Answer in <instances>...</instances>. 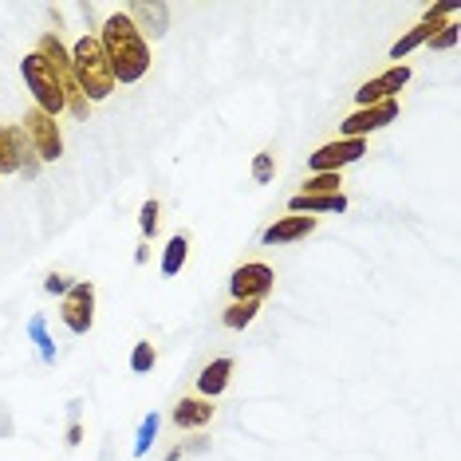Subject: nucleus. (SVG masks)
Returning <instances> with one entry per match:
<instances>
[{"label": "nucleus", "mask_w": 461, "mask_h": 461, "mask_svg": "<svg viewBox=\"0 0 461 461\" xmlns=\"http://www.w3.org/2000/svg\"><path fill=\"white\" fill-rule=\"evenodd\" d=\"M99 44H103V56L111 64V76H114V87H131V83L146 79L150 71V44L142 40V32L131 24L127 13H111L99 28Z\"/></svg>", "instance_id": "f257e3e1"}, {"label": "nucleus", "mask_w": 461, "mask_h": 461, "mask_svg": "<svg viewBox=\"0 0 461 461\" xmlns=\"http://www.w3.org/2000/svg\"><path fill=\"white\" fill-rule=\"evenodd\" d=\"M71 71H76V83H79L83 99H87L91 107L114 95V76H111L107 56H103L99 36H79L76 40V48H71Z\"/></svg>", "instance_id": "f03ea898"}, {"label": "nucleus", "mask_w": 461, "mask_h": 461, "mask_svg": "<svg viewBox=\"0 0 461 461\" xmlns=\"http://www.w3.org/2000/svg\"><path fill=\"white\" fill-rule=\"evenodd\" d=\"M36 56L48 64V71L59 79V87H64V99H68V114H76V119H87L91 114V103L83 99L79 83H76V71H71V48L59 40V32H44L36 40Z\"/></svg>", "instance_id": "7ed1b4c3"}, {"label": "nucleus", "mask_w": 461, "mask_h": 461, "mask_svg": "<svg viewBox=\"0 0 461 461\" xmlns=\"http://www.w3.org/2000/svg\"><path fill=\"white\" fill-rule=\"evenodd\" d=\"M20 76H24V87L32 91L36 107L51 114V119H59V114L68 111V99H64V87H59V79L48 71V64L36 56V51H28L24 59H20Z\"/></svg>", "instance_id": "20e7f679"}, {"label": "nucleus", "mask_w": 461, "mask_h": 461, "mask_svg": "<svg viewBox=\"0 0 461 461\" xmlns=\"http://www.w3.org/2000/svg\"><path fill=\"white\" fill-rule=\"evenodd\" d=\"M20 131H24L28 146H32V154L40 162H59L64 158V134H59V122L44 114L40 107H32L24 114V122H20Z\"/></svg>", "instance_id": "39448f33"}, {"label": "nucleus", "mask_w": 461, "mask_h": 461, "mask_svg": "<svg viewBox=\"0 0 461 461\" xmlns=\"http://www.w3.org/2000/svg\"><path fill=\"white\" fill-rule=\"evenodd\" d=\"M59 320L71 335H87L95 328V285L91 280H76L68 296L59 300Z\"/></svg>", "instance_id": "423d86ee"}, {"label": "nucleus", "mask_w": 461, "mask_h": 461, "mask_svg": "<svg viewBox=\"0 0 461 461\" xmlns=\"http://www.w3.org/2000/svg\"><path fill=\"white\" fill-rule=\"evenodd\" d=\"M272 288H276V272H272L265 260H245V265L233 268V276H229V296L233 300L265 303L272 296Z\"/></svg>", "instance_id": "0eeeda50"}, {"label": "nucleus", "mask_w": 461, "mask_h": 461, "mask_svg": "<svg viewBox=\"0 0 461 461\" xmlns=\"http://www.w3.org/2000/svg\"><path fill=\"white\" fill-rule=\"evenodd\" d=\"M366 154V139H331L320 150L308 154V170L312 174H343V166L363 162Z\"/></svg>", "instance_id": "6e6552de"}, {"label": "nucleus", "mask_w": 461, "mask_h": 461, "mask_svg": "<svg viewBox=\"0 0 461 461\" xmlns=\"http://www.w3.org/2000/svg\"><path fill=\"white\" fill-rule=\"evenodd\" d=\"M398 111H402V103L398 99H386V103H375V107L351 111L348 119L339 122V139H366V134L391 127V122L398 119Z\"/></svg>", "instance_id": "1a4fd4ad"}, {"label": "nucleus", "mask_w": 461, "mask_h": 461, "mask_svg": "<svg viewBox=\"0 0 461 461\" xmlns=\"http://www.w3.org/2000/svg\"><path fill=\"white\" fill-rule=\"evenodd\" d=\"M411 76H414V71L406 68V64L386 68V71H379V76H375V79L359 83V91H355V103H359V107H375V103L398 99V91H402L406 83H411Z\"/></svg>", "instance_id": "9d476101"}, {"label": "nucleus", "mask_w": 461, "mask_h": 461, "mask_svg": "<svg viewBox=\"0 0 461 461\" xmlns=\"http://www.w3.org/2000/svg\"><path fill=\"white\" fill-rule=\"evenodd\" d=\"M122 13L131 16V24L142 32L146 44L170 32V5H166V0H134V5L122 8Z\"/></svg>", "instance_id": "9b49d317"}, {"label": "nucleus", "mask_w": 461, "mask_h": 461, "mask_svg": "<svg viewBox=\"0 0 461 461\" xmlns=\"http://www.w3.org/2000/svg\"><path fill=\"white\" fill-rule=\"evenodd\" d=\"M320 229V217H308V213H288V217H276L265 233H260V240L265 245H292V240H303L312 237Z\"/></svg>", "instance_id": "f8f14e48"}, {"label": "nucleus", "mask_w": 461, "mask_h": 461, "mask_svg": "<svg viewBox=\"0 0 461 461\" xmlns=\"http://www.w3.org/2000/svg\"><path fill=\"white\" fill-rule=\"evenodd\" d=\"M32 154L20 122H0V174H20L24 158Z\"/></svg>", "instance_id": "ddd939ff"}, {"label": "nucleus", "mask_w": 461, "mask_h": 461, "mask_svg": "<svg viewBox=\"0 0 461 461\" xmlns=\"http://www.w3.org/2000/svg\"><path fill=\"white\" fill-rule=\"evenodd\" d=\"M233 371H237V363L229 359V355H221V359H213V363H205L202 375H197V398H209V402H213L217 394H225V386H229V379H233Z\"/></svg>", "instance_id": "4468645a"}, {"label": "nucleus", "mask_w": 461, "mask_h": 461, "mask_svg": "<svg viewBox=\"0 0 461 461\" xmlns=\"http://www.w3.org/2000/svg\"><path fill=\"white\" fill-rule=\"evenodd\" d=\"M213 414H217V406L209 402V398H182V402L170 411V422L177 426V429H202V426H209L213 422Z\"/></svg>", "instance_id": "2eb2a0df"}, {"label": "nucleus", "mask_w": 461, "mask_h": 461, "mask_svg": "<svg viewBox=\"0 0 461 461\" xmlns=\"http://www.w3.org/2000/svg\"><path fill=\"white\" fill-rule=\"evenodd\" d=\"M348 209V194H296L288 197V213H343Z\"/></svg>", "instance_id": "dca6fc26"}, {"label": "nucleus", "mask_w": 461, "mask_h": 461, "mask_svg": "<svg viewBox=\"0 0 461 461\" xmlns=\"http://www.w3.org/2000/svg\"><path fill=\"white\" fill-rule=\"evenodd\" d=\"M185 260H190V237L177 233L166 240V249H162V276H177V272L185 268Z\"/></svg>", "instance_id": "f3484780"}, {"label": "nucleus", "mask_w": 461, "mask_h": 461, "mask_svg": "<svg viewBox=\"0 0 461 461\" xmlns=\"http://www.w3.org/2000/svg\"><path fill=\"white\" fill-rule=\"evenodd\" d=\"M438 28H442V24H429V20H418V24L411 28V32H406L402 40H394V44H391V59H402V56H411V51H414V48H422L426 40L438 32Z\"/></svg>", "instance_id": "a211bd4d"}, {"label": "nucleus", "mask_w": 461, "mask_h": 461, "mask_svg": "<svg viewBox=\"0 0 461 461\" xmlns=\"http://www.w3.org/2000/svg\"><path fill=\"white\" fill-rule=\"evenodd\" d=\"M257 316H260V303H257V300H233V303H229V308L221 312V323H225L229 331H245Z\"/></svg>", "instance_id": "6ab92c4d"}, {"label": "nucleus", "mask_w": 461, "mask_h": 461, "mask_svg": "<svg viewBox=\"0 0 461 461\" xmlns=\"http://www.w3.org/2000/svg\"><path fill=\"white\" fill-rule=\"evenodd\" d=\"M28 335H32L40 359H44L48 366H56L59 355H56V343H51V335H48V320H44V316H32V320H28Z\"/></svg>", "instance_id": "aec40b11"}, {"label": "nucleus", "mask_w": 461, "mask_h": 461, "mask_svg": "<svg viewBox=\"0 0 461 461\" xmlns=\"http://www.w3.org/2000/svg\"><path fill=\"white\" fill-rule=\"evenodd\" d=\"M158 426H162V414H146L142 418V426H139V438H134V457H146L150 454V446H154V438H158Z\"/></svg>", "instance_id": "412c9836"}, {"label": "nucleus", "mask_w": 461, "mask_h": 461, "mask_svg": "<svg viewBox=\"0 0 461 461\" xmlns=\"http://www.w3.org/2000/svg\"><path fill=\"white\" fill-rule=\"evenodd\" d=\"M154 363H158V348H154L150 339H139V343H134V351H131V371H134V375H150Z\"/></svg>", "instance_id": "4be33fe9"}, {"label": "nucleus", "mask_w": 461, "mask_h": 461, "mask_svg": "<svg viewBox=\"0 0 461 461\" xmlns=\"http://www.w3.org/2000/svg\"><path fill=\"white\" fill-rule=\"evenodd\" d=\"M457 40H461V20L454 16V20H446V24L426 40V48L429 51H449V48H457Z\"/></svg>", "instance_id": "5701e85b"}, {"label": "nucleus", "mask_w": 461, "mask_h": 461, "mask_svg": "<svg viewBox=\"0 0 461 461\" xmlns=\"http://www.w3.org/2000/svg\"><path fill=\"white\" fill-rule=\"evenodd\" d=\"M300 194H343V174H308Z\"/></svg>", "instance_id": "b1692460"}, {"label": "nucleus", "mask_w": 461, "mask_h": 461, "mask_svg": "<svg viewBox=\"0 0 461 461\" xmlns=\"http://www.w3.org/2000/svg\"><path fill=\"white\" fill-rule=\"evenodd\" d=\"M158 221H162V205L150 197V202H142V205H139V229H142V237H146V240L158 233Z\"/></svg>", "instance_id": "393cba45"}, {"label": "nucleus", "mask_w": 461, "mask_h": 461, "mask_svg": "<svg viewBox=\"0 0 461 461\" xmlns=\"http://www.w3.org/2000/svg\"><path fill=\"white\" fill-rule=\"evenodd\" d=\"M272 177H276V154H272V150L253 154V182L257 185H268Z\"/></svg>", "instance_id": "a878e982"}, {"label": "nucleus", "mask_w": 461, "mask_h": 461, "mask_svg": "<svg viewBox=\"0 0 461 461\" xmlns=\"http://www.w3.org/2000/svg\"><path fill=\"white\" fill-rule=\"evenodd\" d=\"M71 285H76V280H71V276H64V272H48V280H44V292H48V296H59V300H64Z\"/></svg>", "instance_id": "bb28decb"}, {"label": "nucleus", "mask_w": 461, "mask_h": 461, "mask_svg": "<svg viewBox=\"0 0 461 461\" xmlns=\"http://www.w3.org/2000/svg\"><path fill=\"white\" fill-rule=\"evenodd\" d=\"M205 446H209L205 438H194V442H182V446H174L170 454H166V461H182V457H190V454H202Z\"/></svg>", "instance_id": "cd10ccee"}, {"label": "nucleus", "mask_w": 461, "mask_h": 461, "mask_svg": "<svg viewBox=\"0 0 461 461\" xmlns=\"http://www.w3.org/2000/svg\"><path fill=\"white\" fill-rule=\"evenodd\" d=\"M79 442H83V426H79V422H71V426H68V446L76 449Z\"/></svg>", "instance_id": "c85d7f7f"}, {"label": "nucleus", "mask_w": 461, "mask_h": 461, "mask_svg": "<svg viewBox=\"0 0 461 461\" xmlns=\"http://www.w3.org/2000/svg\"><path fill=\"white\" fill-rule=\"evenodd\" d=\"M150 260V253H146V245H139V253H134V265H146Z\"/></svg>", "instance_id": "c756f323"}]
</instances>
